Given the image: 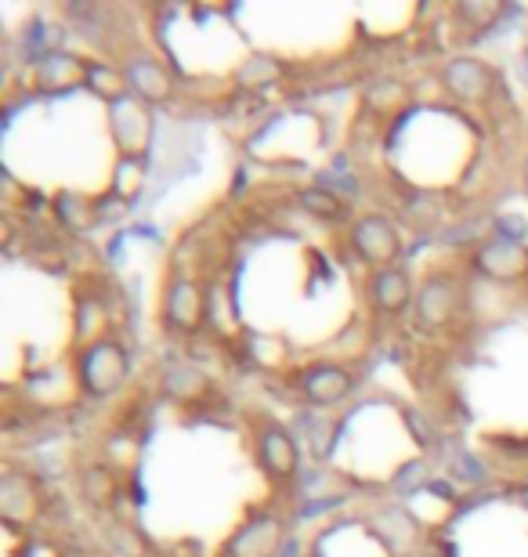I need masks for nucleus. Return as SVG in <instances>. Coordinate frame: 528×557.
Returning <instances> with one entry per match:
<instances>
[{
  "instance_id": "0eeeda50",
  "label": "nucleus",
  "mask_w": 528,
  "mask_h": 557,
  "mask_svg": "<svg viewBox=\"0 0 528 557\" xmlns=\"http://www.w3.org/2000/svg\"><path fill=\"white\" fill-rule=\"evenodd\" d=\"M203 315H207V297L203 286L192 275H170L160 297V322L170 337H192L203 330Z\"/></svg>"
},
{
  "instance_id": "f257e3e1",
  "label": "nucleus",
  "mask_w": 528,
  "mask_h": 557,
  "mask_svg": "<svg viewBox=\"0 0 528 557\" xmlns=\"http://www.w3.org/2000/svg\"><path fill=\"white\" fill-rule=\"evenodd\" d=\"M73 377L76 388L87 398H109L127 384L131 377V351L120 337L102 333L91 344H80L73 359Z\"/></svg>"
},
{
  "instance_id": "39448f33",
  "label": "nucleus",
  "mask_w": 528,
  "mask_h": 557,
  "mask_svg": "<svg viewBox=\"0 0 528 557\" xmlns=\"http://www.w3.org/2000/svg\"><path fill=\"white\" fill-rule=\"evenodd\" d=\"M348 243L351 254L359 257L362 265H369V272L395 268L398 257H402V232H398L395 221L387 218V214H377V210L359 214V218L351 221Z\"/></svg>"
},
{
  "instance_id": "2eb2a0df",
  "label": "nucleus",
  "mask_w": 528,
  "mask_h": 557,
  "mask_svg": "<svg viewBox=\"0 0 528 557\" xmlns=\"http://www.w3.org/2000/svg\"><path fill=\"white\" fill-rule=\"evenodd\" d=\"M297 207H301L308 218L322 221V225H340V221L351 218L348 199L337 196V192L326 189V185H304V189L297 192Z\"/></svg>"
},
{
  "instance_id": "20e7f679",
  "label": "nucleus",
  "mask_w": 528,
  "mask_h": 557,
  "mask_svg": "<svg viewBox=\"0 0 528 557\" xmlns=\"http://www.w3.org/2000/svg\"><path fill=\"white\" fill-rule=\"evenodd\" d=\"M254 456L272 485H290L301 474V442L290 427L272 416L254 420Z\"/></svg>"
},
{
  "instance_id": "a211bd4d",
  "label": "nucleus",
  "mask_w": 528,
  "mask_h": 557,
  "mask_svg": "<svg viewBox=\"0 0 528 557\" xmlns=\"http://www.w3.org/2000/svg\"><path fill=\"white\" fill-rule=\"evenodd\" d=\"M80 485H84V500L98 503V507H105V503L116 500V492H120V482H116V474L109 471V467H87L84 478H80Z\"/></svg>"
},
{
  "instance_id": "423d86ee",
  "label": "nucleus",
  "mask_w": 528,
  "mask_h": 557,
  "mask_svg": "<svg viewBox=\"0 0 528 557\" xmlns=\"http://www.w3.org/2000/svg\"><path fill=\"white\" fill-rule=\"evenodd\" d=\"M438 84H442L445 95L460 105H489L496 98V91H500V76H496V69L485 58L456 55L442 66Z\"/></svg>"
},
{
  "instance_id": "aec40b11",
  "label": "nucleus",
  "mask_w": 528,
  "mask_h": 557,
  "mask_svg": "<svg viewBox=\"0 0 528 557\" xmlns=\"http://www.w3.org/2000/svg\"><path fill=\"white\" fill-rule=\"evenodd\" d=\"M22 557H58V554L48 547V543H26V550H22Z\"/></svg>"
},
{
  "instance_id": "9d476101",
  "label": "nucleus",
  "mask_w": 528,
  "mask_h": 557,
  "mask_svg": "<svg viewBox=\"0 0 528 557\" xmlns=\"http://www.w3.org/2000/svg\"><path fill=\"white\" fill-rule=\"evenodd\" d=\"M286 539V521L272 510H257L225 539L221 557H279Z\"/></svg>"
},
{
  "instance_id": "f8f14e48",
  "label": "nucleus",
  "mask_w": 528,
  "mask_h": 557,
  "mask_svg": "<svg viewBox=\"0 0 528 557\" xmlns=\"http://www.w3.org/2000/svg\"><path fill=\"white\" fill-rule=\"evenodd\" d=\"M109 127H113L116 149H120L123 160H142L152 142L149 105L138 102L134 95H123L120 102L109 105Z\"/></svg>"
},
{
  "instance_id": "6ab92c4d",
  "label": "nucleus",
  "mask_w": 528,
  "mask_h": 557,
  "mask_svg": "<svg viewBox=\"0 0 528 557\" xmlns=\"http://www.w3.org/2000/svg\"><path fill=\"white\" fill-rule=\"evenodd\" d=\"M496 15H500V8H496V4H481V0L460 8V19L467 22V26H485V22H492Z\"/></svg>"
},
{
  "instance_id": "dca6fc26",
  "label": "nucleus",
  "mask_w": 528,
  "mask_h": 557,
  "mask_svg": "<svg viewBox=\"0 0 528 557\" xmlns=\"http://www.w3.org/2000/svg\"><path fill=\"white\" fill-rule=\"evenodd\" d=\"M87 91H95V95L105 98L109 105L120 102L123 95H131V91H127L123 66H113V62H95V58H91V73H87Z\"/></svg>"
},
{
  "instance_id": "f03ea898",
  "label": "nucleus",
  "mask_w": 528,
  "mask_h": 557,
  "mask_svg": "<svg viewBox=\"0 0 528 557\" xmlns=\"http://www.w3.org/2000/svg\"><path fill=\"white\" fill-rule=\"evenodd\" d=\"M463 312V286L453 272H431L416 286L413 326L424 337H442L460 322Z\"/></svg>"
},
{
  "instance_id": "ddd939ff",
  "label": "nucleus",
  "mask_w": 528,
  "mask_h": 557,
  "mask_svg": "<svg viewBox=\"0 0 528 557\" xmlns=\"http://www.w3.org/2000/svg\"><path fill=\"white\" fill-rule=\"evenodd\" d=\"M87 73H91V58H80L73 51H48L33 66V87L44 95L76 91V87H87Z\"/></svg>"
},
{
  "instance_id": "f3484780",
  "label": "nucleus",
  "mask_w": 528,
  "mask_h": 557,
  "mask_svg": "<svg viewBox=\"0 0 528 557\" xmlns=\"http://www.w3.org/2000/svg\"><path fill=\"white\" fill-rule=\"evenodd\" d=\"M203 391H207V377L192 366H174V369H167V377H163V395L181 402V406L196 402Z\"/></svg>"
},
{
  "instance_id": "9b49d317",
  "label": "nucleus",
  "mask_w": 528,
  "mask_h": 557,
  "mask_svg": "<svg viewBox=\"0 0 528 557\" xmlns=\"http://www.w3.org/2000/svg\"><path fill=\"white\" fill-rule=\"evenodd\" d=\"M44 510V496L33 474H26L22 467H8L0 478V518L11 532L29 529Z\"/></svg>"
},
{
  "instance_id": "7ed1b4c3",
  "label": "nucleus",
  "mask_w": 528,
  "mask_h": 557,
  "mask_svg": "<svg viewBox=\"0 0 528 557\" xmlns=\"http://www.w3.org/2000/svg\"><path fill=\"white\" fill-rule=\"evenodd\" d=\"M290 388L297 391L304 406L312 409H333L344 406L355 391H359V373L340 362H308V366L293 369Z\"/></svg>"
},
{
  "instance_id": "4468645a",
  "label": "nucleus",
  "mask_w": 528,
  "mask_h": 557,
  "mask_svg": "<svg viewBox=\"0 0 528 557\" xmlns=\"http://www.w3.org/2000/svg\"><path fill=\"white\" fill-rule=\"evenodd\" d=\"M123 76H127V91L145 105H163L174 98V80H170L167 66L152 55H134L123 62Z\"/></svg>"
},
{
  "instance_id": "412c9836",
  "label": "nucleus",
  "mask_w": 528,
  "mask_h": 557,
  "mask_svg": "<svg viewBox=\"0 0 528 557\" xmlns=\"http://www.w3.org/2000/svg\"><path fill=\"white\" fill-rule=\"evenodd\" d=\"M521 185H525V192H528V156H525V163H521Z\"/></svg>"
},
{
  "instance_id": "6e6552de",
  "label": "nucleus",
  "mask_w": 528,
  "mask_h": 557,
  "mask_svg": "<svg viewBox=\"0 0 528 557\" xmlns=\"http://www.w3.org/2000/svg\"><path fill=\"white\" fill-rule=\"evenodd\" d=\"M471 268L489 283H521V279H528V246L521 239L492 236L474 246Z\"/></svg>"
},
{
  "instance_id": "1a4fd4ad",
  "label": "nucleus",
  "mask_w": 528,
  "mask_h": 557,
  "mask_svg": "<svg viewBox=\"0 0 528 557\" xmlns=\"http://www.w3.org/2000/svg\"><path fill=\"white\" fill-rule=\"evenodd\" d=\"M416 279L409 268H377V272L366 275V304L373 315H384V319H398V315L413 312L416 304Z\"/></svg>"
}]
</instances>
